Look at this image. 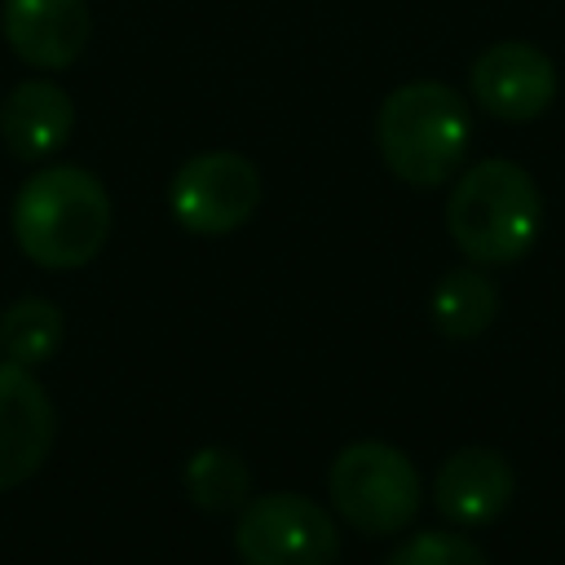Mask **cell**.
I'll list each match as a JSON object with an SVG mask.
<instances>
[{"mask_svg": "<svg viewBox=\"0 0 565 565\" xmlns=\"http://www.w3.org/2000/svg\"><path fill=\"white\" fill-rule=\"evenodd\" d=\"M13 238L44 269H79L110 238V194L75 163L40 168L13 199Z\"/></svg>", "mask_w": 565, "mask_h": 565, "instance_id": "1", "label": "cell"}, {"mask_svg": "<svg viewBox=\"0 0 565 565\" xmlns=\"http://www.w3.org/2000/svg\"><path fill=\"white\" fill-rule=\"evenodd\" d=\"M512 463L490 446L455 450L433 477V503L455 525H486L512 503Z\"/></svg>", "mask_w": 565, "mask_h": 565, "instance_id": "10", "label": "cell"}, {"mask_svg": "<svg viewBox=\"0 0 565 565\" xmlns=\"http://www.w3.org/2000/svg\"><path fill=\"white\" fill-rule=\"evenodd\" d=\"M168 207L190 234H234L260 207V172L238 150H203L172 172Z\"/></svg>", "mask_w": 565, "mask_h": 565, "instance_id": "6", "label": "cell"}, {"mask_svg": "<svg viewBox=\"0 0 565 565\" xmlns=\"http://www.w3.org/2000/svg\"><path fill=\"white\" fill-rule=\"evenodd\" d=\"M433 327L446 340H472L481 335L494 313H499V291L481 269H450L437 287H433Z\"/></svg>", "mask_w": 565, "mask_h": 565, "instance_id": "12", "label": "cell"}, {"mask_svg": "<svg viewBox=\"0 0 565 565\" xmlns=\"http://www.w3.org/2000/svg\"><path fill=\"white\" fill-rule=\"evenodd\" d=\"M468 84L486 115L503 124H530L556 97V66L530 40H499L486 53H477Z\"/></svg>", "mask_w": 565, "mask_h": 565, "instance_id": "7", "label": "cell"}, {"mask_svg": "<svg viewBox=\"0 0 565 565\" xmlns=\"http://www.w3.org/2000/svg\"><path fill=\"white\" fill-rule=\"evenodd\" d=\"M468 106L441 79H411L393 88L375 115V146L384 168L415 190L450 181L468 154Z\"/></svg>", "mask_w": 565, "mask_h": 565, "instance_id": "2", "label": "cell"}, {"mask_svg": "<svg viewBox=\"0 0 565 565\" xmlns=\"http://www.w3.org/2000/svg\"><path fill=\"white\" fill-rule=\"evenodd\" d=\"M75 128V102L53 79H22L0 102V137L13 159L40 163L66 146Z\"/></svg>", "mask_w": 565, "mask_h": 565, "instance_id": "11", "label": "cell"}, {"mask_svg": "<svg viewBox=\"0 0 565 565\" xmlns=\"http://www.w3.org/2000/svg\"><path fill=\"white\" fill-rule=\"evenodd\" d=\"M234 552L243 565H335L340 530L309 494L274 490L243 503Z\"/></svg>", "mask_w": 565, "mask_h": 565, "instance_id": "5", "label": "cell"}, {"mask_svg": "<svg viewBox=\"0 0 565 565\" xmlns=\"http://www.w3.org/2000/svg\"><path fill=\"white\" fill-rule=\"evenodd\" d=\"M539 225H543L539 185L512 159L472 163L446 199V230L455 247L477 265L521 260L534 247Z\"/></svg>", "mask_w": 565, "mask_h": 565, "instance_id": "3", "label": "cell"}, {"mask_svg": "<svg viewBox=\"0 0 565 565\" xmlns=\"http://www.w3.org/2000/svg\"><path fill=\"white\" fill-rule=\"evenodd\" d=\"M62 340H66V318L44 296H26V300L9 305L4 318H0V349L18 366L49 362L62 349Z\"/></svg>", "mask_w": 565, "mask_h": 565, "instance_id": "13", "label": "cell"}, {"mask_svg": "<svg viewBox=\"0 0 565 565\" xmlns=\"http://www.w3.org/2000/svg\"><path fill=\"white\" fill-rule=\"evenodd\" d=\"M57 415L40 380L18 366L0 362V490H13L40 472L53 450Z\"/></svg>", "mask_w": 565, "mask_h": 565, "instance_id": "8", "label": "cell"}, {"mask_svg": "<svg viewBox=\"0 0 565 565\" xmlns=\"http://www.w3.org/2000/svg\"><path fill=\"white\" fill-rule=\"evenodd\" d=\"M388 565H490L486 552L463 539V534H450V530H424L415 539H406Z\"/></svg>", "mask_w": 565, "mask_h": 565, "instance_id": "15", "label": "cell"}, {"mask_svg": "<svg viewBox=\"0 0 565 565\" xmlns=\"http://www.w3.org/2000/svg\"><path fill=\"white\" fill-rule=\"evenodd\" d=\"M331 503L362 534H397L419 512V472L388 441H353L331 463Z\"/></svg>", "mask_w": 565, "mask_h": 565, "instance_id": "4", "label": "cell"}, {"mask_svg": "<svg viewBox=\"0 0 565 565\" xmlns=\"http://www.w3.org/2000/svg\"><path fill=\"white\" fill-rule=\"evenodd\" d=\"M185 494L203 512H243L252 494V468L230 446H203L185 463Z\"/></svg>", "mask_w": 565, "mask_h": 565, "instance_id": "14", "label": "cell"}, {"mask_svg": "<svg viewBox=\"0 0 565 565\" xmlns=\"http://www.w3.org/2000/svg\"><path fill=\"white\" fill-rule=\"evenodd\" d=\"M4 44L35 71H66L79 62L93 18L84 0H0Z\"/></svg>", "mask_w": 565, "mask_h": 565, "instance_id": "9", "label": "cell"}]
</instances>
